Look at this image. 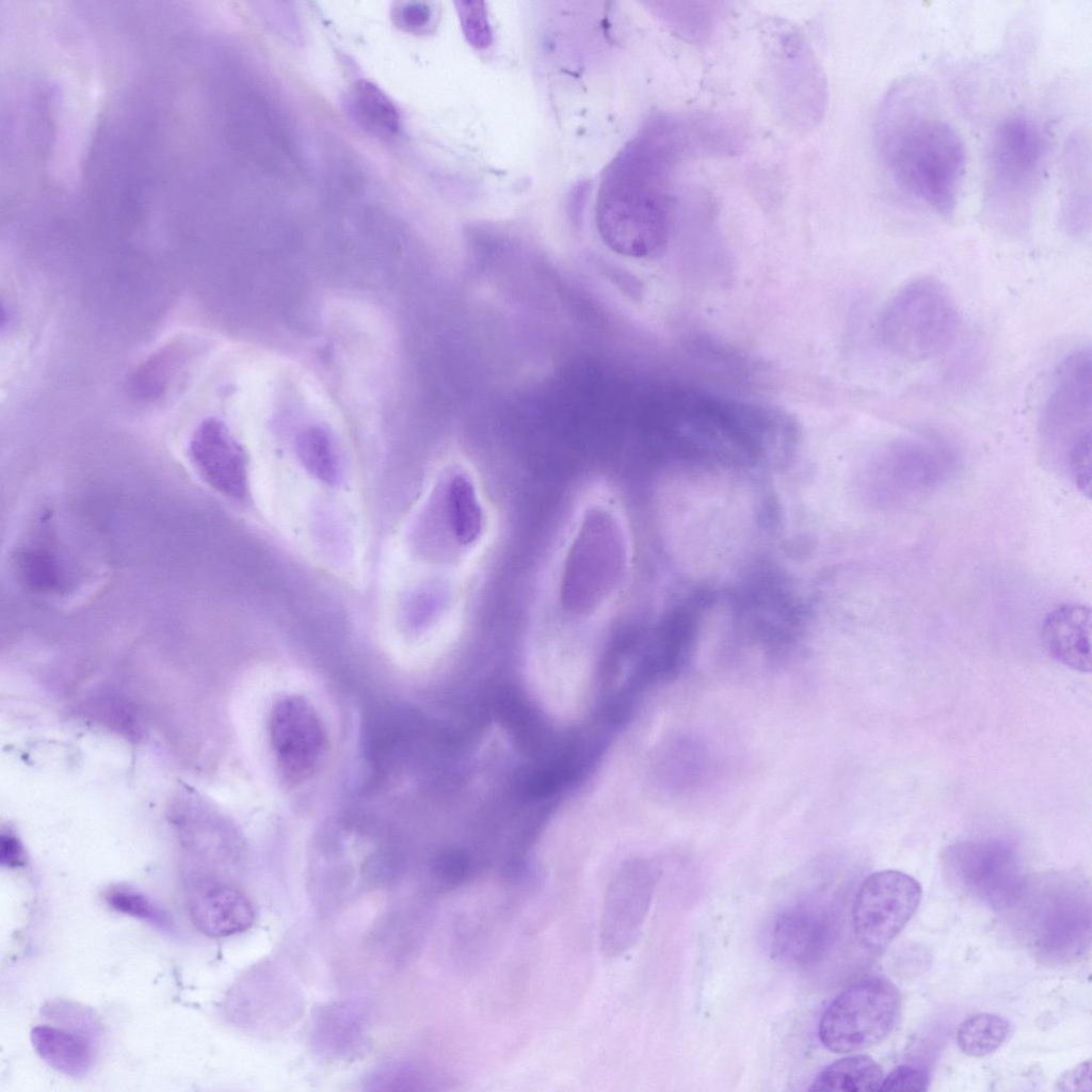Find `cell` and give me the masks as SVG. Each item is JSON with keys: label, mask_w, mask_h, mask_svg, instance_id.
Here are the masks:
<instances>
[{"label": "cell", "mask_w": 1092, "mask_h": 1092, "mask_svg": "<svg viewBox=\"0 0 1092 1092\" xmlns=\"http://www.w3.org/2000/svg\"><path fill=\"white\" fill-rule=\"evenodd\" d=\"M631 565L629 529L616 496L590 485L575 502L541 577L530 617L535 663L582 670L619 608Z\"/></svg>", "instance_id": "1"}, {"label": "cell", "mask_w": 1092, "mask_h": 1092, "mask_svg": "<svg viewBox=\"0 0 1092 1092\" xmlns=\"http://www.w3.org/2000/svg\"><path fill=\"white\" fill-rule=\"evenodd\" d=\"M693 122L657 115L605 168L596 200V225L619 254L647 258L665 248L674 221V176L694 151Z\"/></svg>", "instance_id": "2"}, {"label": "cell", "mask_w": 1092, "mask_h": 1092, "mask_svg": "<svg viewBox=\"0 0 1092 1092\" xmlns=\"http://www.w3.org/2000/svg\"><path fill=\"white\" fill-rule=\"evenodd\" d=\"M932 94L919 80L896 84L878 113L876 145L896 182L947 216L953 213L963 181L965 148L935 109Z\"/></svg>", "instance_id": "3"}, {"label": "cell", "mask_w": 1092, "mask_h": 1092, "mask_svg": "<svg viewBox=\"0 0 1092 1092\" xmlns=\"http://www.w3.org/2000/svg\"><path fill=\"white\" fill-rule=\"evenodd\" d=\"M1040 432L1050 453L1061 457L1076 484L1091 488L1092 356L1074 351L1060 364L1041 411Z\"/></svg>", "instance_id": "4"}, {"label": "cell", "mask_w": 1092, "mask_h": 1092, "mask_svg": "<svg viewBox=\"0 0 1092 1092\" xmlns=\"http://www.w3.org/2000/svg\"><path fill=\"white\" fill-rule=\"evenodd\" d=\"M959 326L954 300L934 277H919L900 288L880 319L881 340L892 354L920 363L944 354Z\"/></svg>", "instance_id": "5"}, {"label": "cell", "mask_w": 1092, "mask_h": 1092, "mask_svg": "<svg viewBox=\"0 0 1092 1092\" xmlns=\"http://www.w3.org/2000/svg\"><path fill=\"white\" fill-rule=\"evenodd\" d=\"M1047 143L1031 117L1011 115L995 129L987 159V199L1003 224L1023 225L1045 165Z\"/></svg>", "instance_id": "6"}, {"label": "cell", "mask_w": 1092, "mask_h": 1092, "mask_svg": "<svg viewBox=\"0 0 1092 1092\" xmlns=\"http://www.w3.org/2000/svg\"><path fill=\"white\" fill-rule=\"evenodd\" d=\"M901 1007L897 986L882 977H868L841 991L819 1021L822 1044L838 1054L872 1047L894 1029Z\"/></svg>", "instance_id": "7"}, {"label": "cell", "mask_w": 1092, "mask_h": 1092, "mask_svg": "<svg viewBox=\"0 0 1092 1092\" xmlns=\"http://www.w3.org/2000/svg\"><path fill=\"white\" fill-rule=\"evenodd\" d=\"M920 898V884L908 873L888 869L867 877L852 908L860 944L871 951L887 947L911 919Z\"/></svg>", "instance_id": "8"}, {"label": "cell", "mask_w": 1092, "mask_h": 1092, "mask_svg": "<svg viewBox=\"0 0 1092 1092\" xmlns=\"http://www.w3.org/2000/svg\"><path fill=\"white\" fill-rule=\"evenodd\" d=\"M270 744L275 761L292 783L309 778L323 761L327 737L312 705L289 695L274 704L269 721Z\"/></svg>", "instance_id": "9"}, {"label": "cell", "mask_w": 1092, "mask_h": 1092, "mask_svg": "<svg viewBox=\"0 0 1092 1092\" xmlns=\"http://www.w3.org/2000/svg\"><path fill=\"white\" fill-rule=\"evenodd\" d=\"M948 872L965 895L995 909L1017 903L1024 895V876L1015 854L997 845H969L956 850Z\"/></svg>", "instance_id": "10"}, {"label": "cell", "mask_w": 1092, "mask_h": 1092, "mask_svg": "<svg viewBox=\"0 0 1092 1092\" xmlns=\"http://www.w3.org/2000/svg\"><path fill=\"white\" fill-rule=\"evenodd\" d=\"M655 880L652 867L639 862L622 868L614 878L607 893L601 927L603 948L608 953L624 952L638 937Z\"/></svg>", "instance_id": "11"}, {"label": "cell", "mask_w": 1092, "mask_h": 1092, "mask_svg": "<svg viewBox=\"0 0 1092 1092\" xmlns=\"http://www.w3.org/2000/svg\"><path fill=\"white\" fill-rule=\"evenodd\" d=\"M189 454L199 475L218 492L234 499L247 495L245 453L222 420L208 417L198 424Z\"/></svg>", "instance_id": "12"}, {"label": "cell", "mask_w": 1092, "mask_h": 1092, "mask_svg": "<svg viewBox=\"0 0 1092 1092\" xmlns=\"http://www.w3.org/2000/svg\"><path fill=\"white\" fill-rule=\"evenodd\" d=\"M832 932L831 916L824 906L798 902L777 916L772 930V948L782 961L804 967L823 957Z\"/></svg>", "instance_id": "13"}, {"label": "cell", "mask_w": 1092, "mask_h": 1092, "mask_svg": "<svg viewBox=\"0 0 1092 1092\" xmlns=\"http://www.w3.org/2000/svg\"><path fill=\"white\" fill-rule=\"evenodd\" d=\"M187 909L193 926L211 938L244 932L254 921L252 904L240 890L212 881L190 889Z\"/></svg>", "instance_id": "14"}, {"label": "cell", "mask_w": 1092, "mask_h": 1092, "mask_svg": "<svg viewBox=\"0 0 1092 1092\" xmlns=\"http://www.w3.org/2000/svg\"><path fill=\"white\" fill-rule=\"evenodd\" d=\"M1092 612L1090 607L1066 604L1053 610L1042 625V642L1059 663L1082 673L1092 669Z\"/></svg>", "instance_id": "15"}, {"label": "cell", "mask_w": 1092, "mask_h": 1092, "mask_svg": "<svg viewBox=\"0 0 1092 1092\" xmlns=\"http://www.w3.org/2000/svg\"><path fill=\"white\" fill-rule=\"evenodd\" d=\"M1082 136L1073 138L1065 151L1066 186L1062 223L1064 229L1073 236L1088 232L1091 222L1089 144Z\"/></svg>", "instance_id": "16"}, {"label": "cell", "mask_w": 1092, "mask_h": 1092, "mask_svg": "<svg viewBox=\"0 0 1092 1092\" xmlns=\"http://www.w3.org/2000/svg\"><path fill=\"white\" fill-rule=\"evenodd\" d=\"M30 1039L39 1058L64 1075L80 1077L92 1066V1044L76 1031L39 1025L31 1030Z\"/></svg>", "instance_id": "17"}, {"label": "cell", "mask_w": 1092, "mask_h": 1092, "mask_svg": "<svg viewBox=\"0 0 1092 1092\" xmlns=\"http://www.w3.org/2000/svg\"><path fill=\"white\" fill-rule=\"evenodd\" d=\"M1060 893L1050 896L1053 904L1046 900L1041 908L1045 912H1038L1037 921L1032 924L1037 926V940L1043 942L1044 947L1069 950L1074 947L1075 936L1083 935L1085 903L1075 892Z\"/></svg>", "instance_id": "18"}, {"label": "cell", "mask_w": 1092, "mask_h": 1092, "mask_svg": "<svg viewBox=\"0 0 1092 1092\" xmlns=\"http://www.w3.org/2000/svg\"><path fill=\"white\" fill-rule=\"evenodd\" d=\"M346 108L352 119L366 131L381 138L394 136L400 128V115L394 102L375 84L356 81L349 90Z\"/></svg>", "instance_id": "19"}, {"label": "cell", "mask_w": 1092, "mask_h": 1092, "mask_svg": "<svg viewBox=\"0 0 1092 1092\" xmlns=\"http://www.w3.org/2000/svg\"><path fill=\"white\" fill-rule=\"evenodd\" d=\"M883 1078L881 1066L871 1057L853 1055L836 1060L822 1069L813 1080L808 1091H880Z\"/></svg>", "instance_id": "20"}, {"label": "cell", "mask_w": 1092, "mask_h": 1092, "mask_svg": "<svg viewBox=\"0 0 1092 1092\" xmlns=\"http://www.w3.org/2000/svg\"><path fill=\"white\" fill-rule=\"evenodd\" d=\"M295 449L304 468L318 480L337 485L342 481V462L332 433L322 425L304 428L296 436Z\"/></svg>", "instance_id": "21"}, {"label": "cell", "mask_w": 1092, "mask_h": 1092, "mask_svg": "<svg viewBox=\"0 0 1092 1092\" xmlns=\"http://www.w3.org/2000/svg\"><path fill=\"white\" fill-rule=\"evenodd\" d=\"M1010 1023L1002 1016L980 1012L965 1018L957 1030L958 1047L967 1056L984 1057L996 1051L1008 1039Z\"/></svg>", "instance_id": "22"}, {"label": "cell", "mask_w": 1092, "mask_h": 1092, "mask_svg": "<svg viewBox=\"0 0 1092 1092\" xmlns=\"http://www.w3.org/2000/svg\"><path fill=\"white\" fill-rule=\"evenodd\" d=\"M108 905L117 913L145 921L160 931H173L167 912L149 896L127 885H117L105 893Z\"/></svg>", "instance_id": "23"}, {"label": "cell", "mask_w": 1092, "mask_h": 1092, "mask_svg": "<svg viewBox=\"0 0 1092 1092\" xmlns=\"http://www.w3.org/2000/svg\"><path fill=\"white\" fill-rule=\"evenodd\" d=\"M462 29L467 41L477 48H486L492 42V32L483 2H456Z\"/></svg>", "instance_id": "24"}, {"label": "cell", "mask_w": 1092, "mask_h": 1092, "mask_svg": "<svg viewBox=\"0 0 1092 1092\" xmlns=\"http://www.w3.org/2000/svg\"><path fill=\"white\" fill-rule=\"evenodd\" d=\"M433 11L422 2H397L391 9L394 23L410 33L428 32L432 26Z\"/></svg>", "instance_id": "25"}, {"label": "cell", "mask_w": 1092, "mask_h": 1092, "mask_svg": "<svg viewBox=\"0 0 1092 1092\" xmlns=\"http://www.w3.org/2000/svg\"><path fill=\"white\" fill-rule=\"evenodd\" d=\"M927 1073L918 1067L900 1065L883 1078L880 1091L921 1092L928 1089Z\"/></svg>", "instance_id": "26"}, {"label": "cell", "mask_w": 1092, "mask_h": 1092, "mask_svg": "<svg viewBox=\"0 0 1092 1092\" xmlns=\"http://www.w3.org/2000/svg\"><path fill=\"white\" fill-rule=\"evenodd\" d=\"M1091 1062L1090 1060L1076 1065L1074 1069L1061 1075L1056 1083L1059 1091H1091Z\"/></svg>", "instance_id": "27"}, {"label": "cell", "mask_w": 1092, "mask_h": 1092, "mask_svg": "<svg viewBox=\"0 0 1092 1092\" xmlns=\"http://www.w3.org/2000/svg\"><path fill=\"white\" fill-rule=\"evenodd\" d=\"M1 863L7 867H17L23 863L21 849L16 841L9 839L2 842Z\"/></svg>", "instance_id": "28"}]
</instances>
